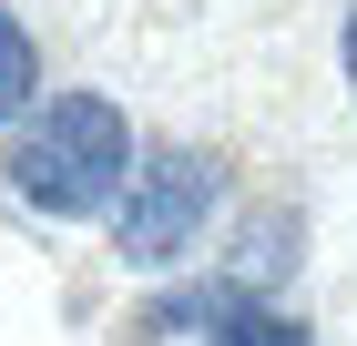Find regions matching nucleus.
I'll return each instance as SVG.
<instances>
[{"mask_svg": "<svg viewBox=\"0 0 357 346\" xmlns=\"http://www.w3.org/2000/svg\"><path fill=\"white\" fill-rule=\"evenodd\" d=\"M133 163H143V153H133L123 102H102V92H52L41 112H21L0 173H10V194H21L31 214L82 224V214H112V204H123Z\"/></svg>", "mask_w": 357, "mask_h": 346, "instance_id": "1", "label": "nucleus"}, {"mask_svg": "<svg viewBox=\"0 0 357 346\" xmlns=\"http://www.w3.org/2000/svg\"><path fill=\"white\" fill-rule=\"evenodd\" d=\"M215 204H225L215 153L164 143V153L133 163V184H123V204H112V255H123V265H143V275H164L174 255H194V244H204Z\"/></svg>", "mask_w": 357, "mask_h": 346, "instance_id": "2", "label": "nucleus"}, {"mask_svg": "<svg viewBox=\"0 0 357 346\" xmlns=\"http://www.w3.org/2000/svg\"><path fill=\"white\" fill-rule=\"evenodd\" d=\"M296 255H306L296 214H255V224H245V244H235V265H225V275H235L245 295H275L286 275H296Z\"/></svg>", "mask_w": 357, "mask_h": 346, "instance_id": "3", "label": "nucleus"}, {"mask_svg": "<svg viewBox=\"0 0 357 346\" xmlns=\"http://www.w3.org/2000/svg\"><path fill=\"white\" fill-rule=\"evenodd\" d=\"M204 346H306V316H286L275 295H245V285H235V306L204 326Z\"/></svg>", "mask_w": 357, "mask_h": 346, "instance_id": "4", "label": "nucleus"}, {"mask_svg": "<svg viewBox=\"0 0 357 346\" xmlns=\"http://www.w3.org/2000/svg\"><path fill=\"white\" fill-rule=\"evenodd\" d=\"M31 102H41V41L0 10V123H21Z\"/></svg>", "mask_w": 357, "mask_h": 346, "instance_id": "5", "label": "nucleus"}, {"mask_svg": "<svg viewBox=\"0 0 357 346\" xmlns=\"http://www.w3.org/2000/svg\"><path fill=\"white\" fill-rule=\"evenodd\" d=\"M337 61H347V92H357V0H347V31H337Z\"/></svg>", "mask_w": 357, "mask_h": 346, "instance_id": "6", "label": "nucleus"}]
</instances>
